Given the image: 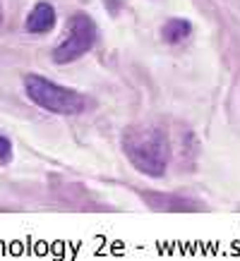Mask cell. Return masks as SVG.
<instances>
[{
  "instance_id": "cell-2",
  "label": "cell",
  "mask_w": 240,
  "mask_h": 261,
  "mask_svg": "<svg viewBox=\"0 0 240 261\" xmlns=\"http://www.w3.org/2000/svg\"><path fill=\"white\" fill-rule=\"evenodd\" d=\"M24 89H27V96L39 108L56 113V115H80L89 108L87 96H82L75 89L60 87V84L46 80V77H39V74H27Z\"/></svg>"
},
{
  "instance_id": "cell-6",
  "label": "cell",
  "mask_w": 240,
  "mask_h": 261,
  "mask_svg": "<svg viewBox=\"0 0 240 261\" xmlns=\"http://www.w3.org/2000/svg\"><path fill=\"white\" fill-rule=\"evenodd\" d=\"M10 159H12V144L0 135V163H8Z\"/></svg>"
},
{
  "instance_id": "cell-1",
  "label": "cell",
  "mask_w": 240,
  "mask_h": 261,
  "mask_svg": "<svg viewBox=\"0 0 240 261\" xmlns=\"http://www.w3.org/2000/svg\"><path fill=\"white\" fill-rule=\"evenodd\" d=\"M123 151L139 173L161 177L171 161L166 135L154 125H130L123 132Z\"/></svg>"
},
{
  "instance_id": "cell-3",
  "label": "cell",
  "mask_w": 240,
  "mask_h": 261,
  "mask_svg": "<svg viewBox=\"0 0 240 261\" xmlns=\"http://www.w3.org/2000/svg\"><path fill=\"white\" fill-rule=\"evenodd\" d=\"M96 41V24L89 15H75L67 22V36L53 50V60L56 63H72L82 58L87 50H91Z\"/></svg>"
},
{
  "instance_id": "cell-4",
  "label": "cell",
  "mask_w": 240,
  "mask_h": 261,
  "mask_svg": "<svg viewBox=\"0 0 240 261\" xmlns=\"http://www.w3.org/2000/svg\"><path fill=\"white\" fill-rule=\"evenodd\" d=\"M24 27H27V32H32V34L51 32V29L56 27V10H53V5H48V3H36L34 10L27 15Z\"/></svg>"
},
{
  "instance_id": "cell-5",
  "label": "cell",
  "mask_w": 240,
  "mask_h": 261,
  "mask_svg": "<svg viewBox=\"0 0 240 261\" xmlns=\"http://www.w3.org/2000/svg\"><path fill=\"white\" fill-rule=\"evenodd\" d=\"M190 34H192V24L185 22V19H171V22L163 24V41L171 43V46L183 43Z\"/></svg>"
}]
</instances>
